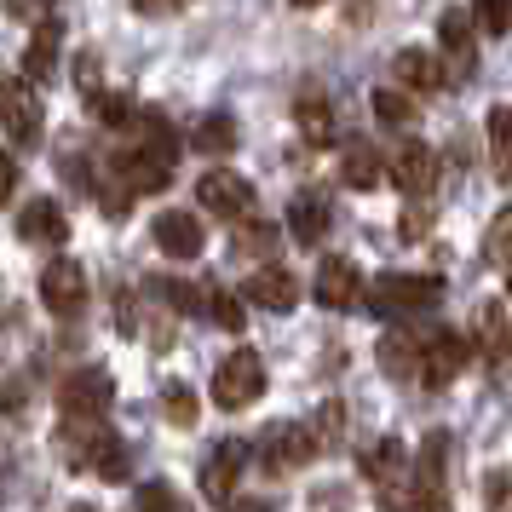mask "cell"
Wrapping results in <instances>:
<instances>
[{
    "instance_id": "83f0119b",
    "label": "cell",
    "mask_w": 512,
    "mask_h": 512,
    "mask_svg": "<svg viewBox=\"0 0 512 512\" xmlns=\"http://www.w3.org/2000/svg\"><path fill=\"white\" fill-rule=\"evenodd\" d=\"M190 144H196L202 156H231L236 150V121L231 116H202L196 133H190Z\"/></svg>"
},
{
    "instance_id": "4fadbf2b",
    "label": "cell",
    "mask_w": 512,
    "mask_h": 512,
    "mask_svg": "<svg viewBox=\"0 0 512 512\" xmlns=\"http://www.w3.org/2000/svg\"><path fill=\"white\" fill-rule=\"evenodd\" d=\"M242 461H248V443H242V438H219V443H213L208 461H202V495L219 501V507H231L236 478H242Z\"/></svg>"
},
{
    "instance_id": "7a4b0ae2",
    "label": "cell",
    "mask_w": 512,
    "mask_h": 512,
    "mask_svg": "<svg viewBox=\"0 0 512 512\" xmlns=\"http://www.w3.org/2000/svg\"><path fill=\"white\" fill-rule=\"evenodd\" d=\"M58 449H64V461H70L75 472L93 466L104 484H127V443L110 432V420H64Z\"/></svg>"
},
{
    "instance_id": "9c48e42d",
    "label": "cell",
    "mask_w": 512,
    "mask_h": 512,
    "mask_svg": "<svg viewBox=\"0 0 512 512\" xmlns=\"http://www.w3.org/2000/svg\"><path fill=\"white\" fill-rule=\"evenodd\" d=\"M116 403V380L104 369H75L64 386H58V409L64 420H104Z\"/></svg>"
},
{
    "instance_id": "f546056e",
    "label": "cell",
    "mask_w": 512,
    "mask_h": 512,
    "mask_svg": "<svg viewBox=\"0 0 512 512\" xmlns=\"http://www.w3.org/2000/svg\"><path fill=\"white\" fill-rule=\"evenodd\" d=\"M162 409H167V420L185 432V426H196V392H190L185 380H167L162 386Z\"/></svg>"
},
{
    "instance_id": "2e32d148",
    "label": "cell",
    "mask_w": 512,
    "mask_h": 512,
    "mask_svg": "<svg viewBox=\"0 0 512 512\" xmlns=\"http://www.w3.org/2000/svg\"><path fill=\"white\" fill-rule=\"evenodd\" d=\"M363 294H369V288H363V277H357V265H351L346 254H328L323 265H317V305H328V311H351Z\"/></svg>"
},
{
    "instance_id": "7402d4cb",
    "label": "cell",
    "mask_w": 512,
    "mask_h": 512,
    "mask_svg": "<svg viewBox=\"0 0 512 512\" xmlns=\"http://www.w3.org/2000/svg\"><path fill=\"white\" fill-rule=\"evenodd\" d=\"M18 236L24 242H64L70 236V219H64V208L52 196H35V202L18 208Z\"/></svg>"
},
{
    "instance_id": "8992f818",
    "label": "cell",
    "mask_w": 512,
    "mask_h": 512,
    "mask_svg": "<svg viewBox=\"0 0 512 512\" xmlns=\"http://www.w3.org/2000/svg\"><path fill=\"white\" fill-rule=\"evenodd\" d=\"M449 507V432H426L415 449V512Z\"/></svg>"
},
{
    "instance_id": "d6a6232c",
    "label": "cell",
    "mask_w": 512,
    "mask_h": 512,
    "mask_svg": "<svg viewBox=\"0 0 512 512\" xmlns=\"http://www.w3.org/2000/svg\"><path fill=\"white\" fill-rule=\"evenodd\" d=\"M87 110H93L104 127H133V98H127V93H110V87H104Z\"/></svg>"
},
{
    "instance_id": "9a60e30c",
    "label": "cell",
    "mask_w": 512,
    "mask_h": 512,
    "mask_svg": "<svg viewBox=\"0 0 512 512\" xmlns=\"http://www.w3.org/2000/svg\"><path fill=\"white\" fill-rule=\"evenodd\" d=\"M438 47H443V70L455 75V87L472 81V70H478V41H472V18L466 12H443L438 18Z\"/></svg>"
},
{
    "instance_id": "60d3db41",
    "label": "cell",
    "mask_w": 512,
    "mask_h": 512,
    "mask_svg": "<svg viewBox=\"0 0 512 512\" xmlns=\"http://www.w3.org/2000/svg\"><path fill=\"white\" fill-rule=\"evenodd\" d=\"M173 0H133V12H144V18H156V12H167Z\"/></svg>"
},
{
    "instance_id": "d6986e66",
    "label": "cell",
    "mask_w": 512,
    "mask_h": 512,
    "mask_svg": "<svg viewBox=\"0 0 512 512\" xmlns=\"http://www.w3.org/2000/svg\"><path fill=\"white\" fill-rule=\"evenodd\" d=\"M248 300L265 305V311H294L300 305V277L282 271V265H259L254 277H248Z\"/></svg>"
},
{
    "instance_id": "8d00e7d4",
    "label": "cell",
    "mask_w": 512,
    "mask_h": 512,
    "mask_svg": "<svg viewBox=\"0 0 512 512\" xmlns=\"http://www.w3.org/2000/svg\"><path fill=\"white\" fill-rule=\"evenodd\" d=\"M484 507L489 512H512V466H501V472L484 478Z\"/></svg>"
},
{
    "instance_id": "30bf717a",
    "label": "cell",
    "mask_w": 512,
    "mask_h": 512,
    "mask_svg": "<svg viewBox=\"0 0 512 512\" xmlns=\"http://www.w3.org/2000/svg\"><path fill=\"white\" fill-rule=\"evenodd\" d=\"M41 300H47L52 317H81L87 311V271L75 265V259H52L47 271H41Z\"/></svg>"
},
{
    "instance_id": "8fae6325",
    "label": "cell",
    "mask_w": 512,
    "mask_h": 512,
    "mask_svg": "<svg viewBox=\"0 0 512 512\" xmlns=\"http://www.w3.org/2000/svg\"><path fill=\"white\" fill-rule=\"evenodd\" d=\"M392 185L403 190V196H432L438 190V150L432 144H420V139H403L397 144V156H392Z\"/></svg>"
},
{
    "instance_id": "74e56055",
    "label": "cell",
    "mask_w": 512,
    "mask_h": 512,
    "mask_svg": "<svg viewBox=\"0 0 512 512\" xmlns=\"http://www.w3.org/2000/svg\"><path fill=\"white\" fill-rule=\"evenodd\" d=\"M397 231L409 236V242L426 236V231H432V208H403V225H397Z\"/></svg>"
},
{
    "instance_id": "7bdbcfd3",
    "label": "cell",
    "mask_w": 512,
    "mask_h": 512,
    "mask_svg": "<svg viewBox=\"0 0 512 512\" xmlns=\"http://www.w3.org/2000/svg\"><path fill=\"white\" fill-rule=\"evenodd\" d=\"M294 6H323V0H294Z\"/></svg>"
},
{
    "instance_id": "5bb4252c",
    "label": "cell",
    "mask_w": 512,
    "mask_h": 512,
    "mask_svg": "<svg viewBox=\"0 0 512 512\" xmlns=\"http://www.w3.org/2000/svg\"><path fill=\"white\" fill-rule=\"evenodd\" d=\"M466 369V340L455 328H426V374H420V386L426 392H443V386H455V374Z\"/></svg>"
},
{
    "instance_id": "44dd1931",
    "label": "cell",
    "mask_w": 512,
    "mask_h": 512,
    "mask_svg": "<svg viewBox=\"0 0 512 512\" xmlns=\"http://www.w3.org/2000/svg\"><path fill=\"white\" fill-rule=\"evenodd\" d=\"M328 219H334V213H328V202L317 196V190H300V196L288 202V236H294L300 248H317V242H323Z\"/></svg>"
},
{
    "instance_id": "277c9868",
    "label": "cell",
    "mask_w": 512,
    "mask_h": 512,
    "mask_svg": "<svg viewBox=\"0 0 512 512\" xmlns=\"http://www.w3.org/2000/svg\"><path fill=\"white\" fill-rule=\"evenodd\" d=\"M363 478H369L380 512H409L415 507V455L403 449V438L374 443V455L363 461Z\"/></svg>"
},
{
    "instance_id": "d4e9b609",
    "label": "cell",
    "mask_w": 512,
    "mask_h": 512,
    "mask_svg": "<svg viewBox=\"0 0 512 512\" xmlns=\"http://www.w3.org/2000/svg\"><path fill=\"white\" fill-rule=\"evenodd\" d=\"M386 173H392V167L380 162L374 144H346V150H340V179H346L351 190H374Z\"/></svg>"
},
{
    "instance_id": "5b68a950",
    "label": "cell",
    "mask_w": 512,
    "mask_h": 512,
    "mask_svg": "<svg viewBox=\"0 0 512 512\" xmlns=\"http://www.w3.org/2000/svg\"><path fill=\"white\" fill-rule=\"evenodd\" d=\"M259 392H265V363H259V351L242 346L213 369V403H219V409H254Z\"/></svg>"
},
{
    "instance_id": "ffe728a7",
    "label": "cell",
    "mask_w": 512,
    "mask_h": 512,
    "mask_svg": "<svg viewBox=\"0 0 512 512\" xmlns=\"http://www.w3.org/2000/svg\"><path fill=\"white\" fill-rule=\"evenodd\" d=\"M392 75L409 87V93H443L449 87V70H443L432 52H420V47H403L392 58Z\"/></svg>"
},
{
    "instance_id": "ee69618b",
    "label": "cell",
    "mask_w": 512,
    "mask_h": 512,
    "mask_svg": "<svg viewBox=\"0 0 512 512\" xmlns=\"http://www.w3.org/2000/svg\"><path fill=\"white\" fill-rule=\"evenodd\" d=\"M70 512H98V507H70Z\"/></svg>"
},
{
    "instance_id": "f35d334b",
    "label": "cell",
    "mask_w": 512,
    "mask_h": 512,
    "mask_svg": "<svg viewBox=\"0 0 512 512\" xmlns=\"http://www.w3.org/2000/svg\"><path fill=\"white\" fill-rule=\"evenodd\" d=\"M271 242H277V236L265 231V225H254V219H248V231H242V248H271Z\"/></svg>"
},
{
    "instance_id": "3957f363",
    "label": "cell",
    "mask_w": 512,
    "mask_h": 512,
    "mask_svg": "<svg viewBox=\"0 0 512 512\" xmlns=\"http://www.w3.org/2000/svg\"><path fill=\"white\" fill-rule=\"evenodd\" d=\"M369 317L380 323H403V317H420V311H438L443 305V277H426V271H386V277L369 282Z\"/></svg>"
},
{
    "instance_id": "4dcf8cb0",
    "label": "cell",
    "mask_w": 512,
    "mask_h": 512,
    "mask_svg": "<svg viewBox=\"0 0 512 512\" xmlns=\"http://www.w3.org/2000/svg\"><path fill=\"white\" fill-rule=\"evenodd\" d=\"M311 432H317L323 449H340V443H346V403H323L317 420H311Z\"/></svg>"
},
{
    "instance_id": "ac0fdd59",
    "label": "cell",
    "mask_w": 512,
    "mask_h": 512,
    "mask_svg": "<svg viewBox=\"0 0 512 512\" xmlns=\"http://www.w3.org/2000/svg\"><path fill=\"white\" fill-rule=\"evenodd\" d=\"M156 248L173 259H196L208 248V231L196 213H156Z\"/></svg>"
},
{
    "instance_id": "52a82bcc",
    "label": "cell",
    "mask_w": 512,
    "mask_h": 512,
    "mask_svg": "<svg viewBox=\"0 0 512 512\" xmlns=\"http://www.w3.org/2000/svg\"><path fill=\"white\" fill-rule=\"evenodd\" d=\"M196 202L208 213H219V219H231V225H248L259 208L254 185L242 179V173H231V167H213V173H202L196 179Z\"/></svg>"
},
{
    "instance_id": "f6af8a7d",
    "label": "cell",
    "mask_w": 512,
    "mask_h": 512,
    "mask_svg": "<svg viewBox=\"0 0 512 512\" xmlns=\"http://www.w3.org/2000/svg\"><path fill=\"white\" fill-rule=\"evenodd\" d=\"M507 294H512V271H507Z\"/></svg>"
},
{
    "instance_id": "484cf974",
    "label": "cell",
    "mask_w": 512,
    "mask_h": 512,
    "mask_svg": "<svg viewBox=\"0 0 512 512\" xmlns=\"http://www.w3.org/2000/svg\"><path fill=\"white\" fill-rule=\"evenodd\" d=\"M294 121L311 144H334V110H328L323 93H300L294 98Z\"/></svg>"
},
{
    "instance_id": "f1b7e54d",
    "label": "cell",
    "mask_w": 512,
    "mask_h": 512,
    "mask_svg": "<svg viewBox=\"0 0 512 512\" xmlns=\"http://www.w3.org/2000/svg\"><path fill=\"white\" fill-rule=\"evenodd\" d=\"M374 116L386 121V127H415V98L403 93V87H380L374 93Z\"/></svg>"
},
{
    "instance_id": "1f68e13d",
    "label": "cell",
    "mask_w": 512,
    "mask_h": 512,
    "mask_svg": "<svg viewBox=\"0 0 512 512\" xmlns=\"http://www.w3.org/2000/svg\"><path fill=\"white\" fill-rule=\"evenodd\" d=\"M133 507H139V512H190V507H185V495H179L173 484H139Z\"/></svg>"
},
{
    "instance_id": "e0dca14e",
    "label": "cell",
    "mask_w": 512,
    "mask_h": 512,
    "mask_svg": "<svg viewBox=\"0 0 512 512\" xmlns=\"http://www.w3.org/2000/svg\"><path fill=\"white\" fill-rule=\"evenodd\" d=\"M380 369L392 380H420L426 374V328H392L380 340Z\"/></svg>"
},
{
    "instance_id": "ab89813d",
    "label": "cell",
    "mask_w": 512,
    "mask_h": 512,
    "mask_svg": "<svg viewBox=\"0 0 512 512\" xmlns=\"http://www.w3.org/2000/svg\"><path fill=\"white\" fill-rule=\"evenodd\" d=\"M225 512H277V507H271V501H254V495H242V501H231Z\"/></svg>"
},
{
    "instance_id": "7c38bea8",
    "label": "cell",
    "mask_w": 512,
    "mask_h": 512,
    "mask_svg": "<svg viewBox=\"0 0 512 512\" xmlns=\"http://www.w3.org/2000/svg\"><path fill=\"white\" fill-rule=\"evenodd\" d=\"M6 144L12 150L41 144V98H35V81H24V75L6 81Z\"/></svg>"
},
{
    "instance_id": "ba28073f",
    "label": "cell",
    "mask_w": 512,
    "mask_h": 512,
    "mask_svg": "<svg viewBox=\"0 0 512 512\" xmlns=\"http://www.w3.org/2000/svg\"><path fill=\"white\" fill-rule=\"evenodd\" d=\"M317 449H323V443H317V432H311V426H300V420H277V426H271V432H265V438H259V455H265V472H300V466H311L317 461Z\"/></svg>"
},
{
    "instance_id": "b9f144b4",
    "label": "cell",
    "mask_w": 512,
    "mask_h": 512,
    "mask_svg": "<svg viewBox=\"0 0 512 512\" xmlns=\"http://www.w3.org/2000/svg\"><path fill=\"white\" fill-rule=\"evenodd\" d=\"M35 6L47 12V0H12V12H18V18H35Z\"/></svg>"
},
{
    "instance_id": "4316f807",
    "label": "cell",
    "mask_w": 512,
    "mask_h": 512,
    "mask_svg": "<svg viewBox=\"0 0 512 512\" xmlns=\"http://www.w3.org/2000/svg\"><path fill=\"white\" fill-rule=\"evenodd\" d=\"M484 127H489V162H495L501 179H512V110L507 104H495Z\"/></svg>"
},
{
    "instance_id": "836d02e7",
    "label": "cell",
    "mask_w": 512,
    "mask_h": 512,
    "mask_svg": "<svg viewBox=\"0 0 512 512\" xmlns=\"http://www.w3.org/2000/svg\"><path fill=\"white\" fill-rule=\"evenodd\" d=\"M484 254L489 259H501L512 271V208H501L495 219H489V236H484Z\"/></svg>"
},
{
    "instance_id": "6da1fadb",
    "label": "cell",
    "mask_w": 512,
    "mask_h": 512,
    "mask_svg": "<svg viewBox=\"0 0 512 512\" xmlns=\"http://www.w3.org/2000/svg\"><path fill=\"white\" fill-rule=\"evenodd\" d=\"M173 156H179V139H173V127H167L156 110L133 127V144H121L116 156H110V167H116V179L133 196H150V190H167V179H173Z\"/></svg>"
},
{
    "instance_id": "e575fe53",
    "label": "cell",
    "mask_w": 512,
    "mask_h": 512,
    "mask_svg": "<svg viewBox=\"0 0 512 512\" xmlns=\"http://www.w3.org/2000/svg\"><path fill=\"white\" fill-rule=\"evenodd\" d=\"M472 18L484 35H507L512 29V0H472Z\"/></svg>"
},
{
    "instance_id": "cb8c5ba5",
    "label": "cell",
    "mask_w": 512,
    "mask_h": 512,
    "mask_svg": "<svg viewBox=\"0 0 512 512\" xmlns=\"http://www.w3.org/2000/svg\"><path fill=\"white\" fill-rule=\"evenodd\" d=\"M472 334H478V357H484L489 369H501V357H507V317H501V300H484V305H478Z\"/></svg>"
},
{
    "instance_id": "d590c367",
    "label": "cell",
    "mask_w": 512,
    "mask_h": 512,
    "mask_svg": "<svg viewBox=\"0 0 512 512\" xmlns=\"http://www.w3.org/2000/svg\"><path fill=\"white\" fill-rule=\"evenodd\" d=\"M208 317L219 328H231V334H236V328H248V323H242V300L225 294V288H208Z\"/></svg>"
},
{
    "instance_id": "603a6c76",
    "label": "cell",
    "mask_w": 512,
    "mask_h": 512,
    "mask_svg": "<svg viewBox=\"0 0 512 512\" xmlns=\"http://www.w3.org/2000/svg\"><path fill=\"white\" fill-rule=\"evenodd\" d=\"M58 47H64V24L58 18H41L35 35H29V47H24V81H47L52 64H58Z\"/></svg>"
}]
</instances>
